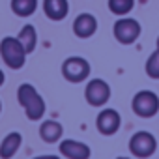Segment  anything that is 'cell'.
I'll return each mask as SVG.
<instances>
[{
	"mask_svg": "<svg viewBox=\"0 0 159 159\" xmlns=\"http://www.w3.org/2000/svg\"><path fill=\"white\" fill-rule=\"evenodd\" d=\"M21 144H23V135L19 131L8 133L2 139V142H0V159H11L19 152Z\"/></svg>",
	"mask_w": 159,
	"mask_h": 159,
	"instance_id": "cell-12",
	"label": "cell"
},
{
	"mask_svg": "<svg viewBox=\"0 0 159 159\" xmlns=\"http://www.w3.org/2000/svg\"><path fill=\"white\" fill-rule=\"evenodd\" d=\"M62 125L56 122V120H45L41 125H39V137L41 140H45L47 144H52V142H58L62 139Z\"/></svg>",
	"mask_w": 159,
	"mask_h": 159,
	"instance_id": "cell-13",
	"label": "cell"
},
{
	"mask_svg": "<svg viewBox=\"0 0 159 159\" xmlns=\"http://www.w3.org/2000/svg\"><path fill=\"white\" fill-rule=\"evenodd\" d=\"M62 75L67 83H83L90 75V64L83 56H69L62 64Z\"/></svg>",
	"mask_w": 159,
	"mask_h": 159,
	"instance_id": "cell-4",
	"label": "cell"
},
{
	"mask_svg": "<svg viewBox=\"0 0 159 159\" xmlns=\"http://www.w3.org/2000/svg\"><path fill=\"white\" fill-rule=\"evenodd\" d=\"M155 150H157V140L148 131H137L129 139V152L139 159L152 157L155 153Z\"/></svg>",
	"mask_w": 159,
	"mask_h": 159,
	"instance_id": "cell-6",
	"label": "cell"
},
{
	"mask_svg": "<svg viewBox=\"0 0 159 159\" xmlns=\"http://www.w3.org/2000/svg\"><path fill=\"white\" fill-rule=\"evenodd\" d=\"M107 6H109L111 13H114L118 17H124L135 8V0H109Z\"/></svg>",
	"mask_w": 159,
	"mask_h": 159,
	"instance_id": "cell-16",
	"label": "cell"
},
{
	"mask_svg": "<svg viewBox=\"0 0 159 159\" xmlns=\"http://www.w3.org/2000/svg\"><path fill=\"white\" fill-rule=\"evenodd\" d=\"M38 10V0H11V11L17 17H30Z\"/></svg>",
	"mask_w": 159,
	"mask_h": 159,
	"instance_id": "cell-15",
	"label": "cell"
},
{
	"mask_svg": "<svg viewBox=\"0 0 159 159\" xmlns=\"http://www.w3.org/2000/svg\"><path fill=\"white\" fill-rule=\"evenodd\" d=\"M58 150L66 159H90V155H92V150H90V146L86 142L73 140V139L62 140Z\"/></svg>",
	"mask_w": 159,
	"mask_h": 159,
	"instance_id": "cell-9",
	"label": "cell"
},
{
	"mask_svg": "<svg viewBox=\"0 0 159 159\" xmlns=\"http://www.w3.org/2000/svg\"><path fill=\"white\" fill-rule=\"evenodd\" d=\"M17 99H19L21 107L25 109L28 120L36 122V120L43 118V114H45V101H43V98L38 94V90L32 84H28V83L21 84L19 90H17Z\"/></svg>",
	"mask_w": 159,
	"mask_h": 159,
	"instance_id": "cell-1",
	"label": "cell"
},
{
	"mask_svg": "<svg viewBox=\"0 0 159 159\" xmlns=\"http://www.w3.org/2000/svg\"><path fill=\"white\" fill-rule=\"evenodd\" d=\"M144 69H146V75L150 79H159V52L157 51L148 56Z\"/></svg>",
	"mask_w": 159,
	"mask_h": 159,
	"instance_id": "cell-17",
	"label": "cell"
},
{
	"mask_svg": "<svg viewBox=\"0 0 159 159\" xmlns=\"http://www.w3.org/2000/svg\"><path fill=\"white\" fill-rule=\"evenodd\" d=\"M142 28H140V23L137 19H131V17H120L114 26H112V34L116 38L118 43L122 45H131L139 39Z\"/></svg>",
	"mask_w": 159,
	"mask_h": 159,
	"instance_id": "cell-5",
	"label": "cell"
},
{
	"mask_svg": "<svg viewBox=\"0 0 159 159\" xmlns=\"http://www.w3.org/2000/svg\"><path fill=\"white\" fill-rule=\"evenodd\" d=\"M17 39L21 41V45L25 47V51L30 54V52L36 49V45H38V32H36L34 25H25V26L21 28Z\"/></svg>",
	"mask_w": 159,
	"mask_h": 159,
	"instance_id": "cell-14",
	"label": "cell"
},
{
	"mask_svg": "<svg viewBox=\"0 0 159 159\" xmlns=\"http://www.w3.org/2000/svg\"><path fill=\"white\" fill-rule=\"evenodd\" d=\"M155 51H157V52H159V38H157V49H155Z\"/></svg>",
	"mask_w": 159,
	"mask_h": 159,
	"instance_id": "cell-20",
	"label": "cell"
},
{
	"mask_svg": "<svg viewBox=\"0 0 159 159\" xmlns=\"http://www.w3.org/2000/svg\"><path fill=\"white\" fill-rule=\"evenodd\" d=\"M0 112H2V101H0Z\"/></svg>",
	"mask_w": 159,
	"mask_h": 159,
	"instance_id": "cell-22",
	"label": "cell"
},
{
	"mask_svg": "<svg viewBox=\"0 0 159 159\" xmlns=\"http://www.w3.org/2000/svg\"><path fill=\"white\" fill-rule=\"evenodd\" d=\"M131 109L140 118H152L159 112V96L152 90H140L133 96Z\"/></svg>",
	"mask_w": 159,
	"mask_h": 159,
	"instance_id": "cell-3",
	"label": "cell"
},
{
	"mask_svg": "<svg viewBox=\"0 0 159 159\" xmlns=\"http://www.w3.org/2000/svg\"><path fill=\"white\" fill-rule=\"evenodd\" d=\"M122 125V118L118 114V111L114 109H103L99 112V116L96 118V127L101 135L109 137V135H114Z\"/></svg>",
	"mask_w": 159,
	"mask_h": 159,
	"instance_id": "cell-8",
	"label": "cell"
},
{
	"mask_svg": "<svg viewBox=\"0 0 159 159\" xmlns=\"http://www.w3.org/2000/svg\"><path fill=\"white\" fill-rule=\"evenodd\" d=\"M116 159H129V157H122V155H120V157H116Z\"/></svg>",
	"mask_w": 159,
	"mask_h": 159,
	"instance_id": "cell-21",
	"label": "cell"
},
{
	"mask_svg": "<svg viewBox=\"0 0 159 159\" xmlns=\"http://www.w3.org/2000/svg\"><path fill=\"white\" fill-rule=\"evenodd\" d=\"M43 13L51 21H64L69 13L67 0H43Z\"/></svg>",
	"mask_w": 159,
	"mask_h": 159,
	"instance_id": "cell-11",
	"label": "cell"
},
{
	"mask_svg": "<svg viewBox=\"0 0 159 159\" xmlns=\"http://www.w3.org/2000/svg\"><path fill=\"white\" fill-rule=\"evenodd\" d=\"M34 159H60L58 155H38V157H34Z\"/></svg>",
	"mask_w": 159,
	"mask_h": 159,
	"instance_id": "cell-18",
	"label": "cell"
},
{
	"mask_svg": "<svg viewBox=\"0 0 159 159\" xmlns=\"http://www.w3.org/2000/svg\"><path fill=\"white\" fill-rule=\"evenodd\" d=\"M98 30V19L92 13H81L73 21V34L81 39H88Z\"/></svg>",
	"mask_w": 159,
	"mask_h": 159,
	"instance_id": "cell-10",
	"label": "cell"
},
{
	"mask_svg": "<svg viewBox=\"0 0 159 159\" xmlns=\"http://www.w3.org/2000/svg\"><path fill=\"white\" fill-rule=\"evenodd\" d=\"M84 98L92 107H103L111 99V86L101 79H92L84 88Z\"/></svg>",
	"mask_w": 159,
	"mask_h": 159,
	"instance_id": "cell-7",
	"label": "cell"
},
{
	"mask_svg": "<svg viewBox=\"0 0 159 159\" xmlns=\"http://www.w3.org/2000/svg\"><path fill=\"white\" fill-rule=\"evenodd\" d=\"M4 81H6V75H4V71H2V69H0V86L4 84Z\"/></svg>",
	"mask_w": 159,
	"mask_h": 159,
	"instance_id": "cell-19",
	"label": "cell"
},
{
	"mask_svg": "<svg viewBox=\"0 0 159 159\" xmlns=\"http://www.w3.org/2000/svg\"><path fill=\"white\" fill-rule=\"evenodd\" d=\"M26 51L25 47L21 45V41L17 38H11V36H6L2 41H0V56H2L4 64L10 67V69H21L26 62Z\"/></svg>",
	"mask_w": 159,
	"mask_h": 159,
	"instance_id": "cell-2",
	"label": "cell"
}]
</instances>
